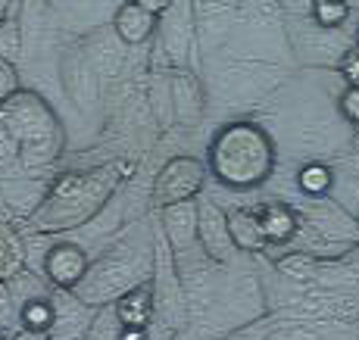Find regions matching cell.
I'll return each instance as SVG.
<instances>
[{
  "instance_id": "obj_23",
  "label": "cell",
  "mask_w": 359,
  "mask_h": 340,
  "mask_svg": "<svg viewBox=\"0 0 359 340\" xmlns=\"http://www.w3.org/2000/svg\"><path fill=\"white\" fill-rule=\"evenodd\" d=\"M0 340H6V337H4V331H0Z\"/></svg>"
},
{
  "instance_id": "obj_2",
  "label": "cell",
  "mask_w": 359,
  "mask_h": 340,
  "mask_svg": "<svg viewBox=\"0 0 359 340\" xmlns=\"http://www.w3.org/2000/svg\"><path fill=\"white\" fill-rule=\"evenodd\" d=\"M275 141L259 122L234 119L212 135L206 150V169L222 187L257 191L275 172Z\"/></svg>"
},
{
  "instance_id": "obj_10",
  "label": "cell",
  "mask_w": 359,
  "mask_h": 340,
  "mask_svg": "<svg viewBox=\"0 0 359 340\" xmlns=\"http://www.w3.org/2000/svg\"><path fill=\"white\" fill-rule=\"evenodd\" d=\"M229 234H231V244L238 253H266L269 250L259 216L250 206H238V210L229 212Z\"/></svg>"
},
{
  "instance_id": "obj_18",
  "label": "cell",
  "mask_w": 359,
  "mask_h": 340,
  "mask_svg": "<svg viewBox=\"0 0 359 340\" xmlns=\"http://www.w3.org/2000/svg\"><path fill=\"white\" fill-rule=\"evenodd\" d=\"M337 72H341V79L347 85H359V47H350L344 53L341 62H337Z\"/></svg>"
},
{
  "instance_id": "obj_5",
  "label": "cell",
  "mask_w": 359,
  "mask_h": 340,
  "mask_svg": "<svg viewBox=\"0 0 359 340\" xmlns=\"http://www.w3.org/2000/svg\"><path fill=\"white\" fill-rule=\"evenodd\" d=\"M44 275L53 287L75 290L88 275V253L72 240H57L44 253Z\"/></svg>"
},
{
  "instance_id": "obj_4",
  "label": "cell",
  "mask_w": 359,
  "mask_h": 340,
  "mask_svg": "<svg viewBox=\"0 0 359 340\" xmlns=\"http://www.w3.org/2000/svg\"><path fill=\"white\" fill-rule=\"evenodd\" d=\"M210 169H206V159L191 156V154H178L156 172L154 184H150V203L154 210H165V206L175 203H191L203 193Z\"/></svg>"
},
{
  "instance_id": "obj_8",
  "label": "cell",
  "mask_w": 359,
  "mask_h": 340,
  "mask_svg": "<svg viewBox=\"0 0 359 340\" xmlns=\"http://www.w3.org/2000/svg\"><path fill=\"white\" fill-rule=\"evenodd\" d=\"M160 29V16L137 4H122L113 16V32L119 34V41H126L128 47H137V44H147L150 38Z\"/></svg>"
},
{
  "instance_id": "obj_17",
  "label": "cell",
  "mask_w": 359,
  "mask_h": 340,
  "mask_svg": "<svg viewBox=\"0 0 359 340\" xmlns=\"http://www.w3.org/2000/svg\"><path fill=\"white\" fill-rule=\"evenodd\" d=\"M16 91H22V85H19V72H16V66L0 53V103L10 100Z\"/></svg>"
},
{
  "instance_id": "obj_21",
  "label": "cell",
  "mask_w": 359,
  "mask_h": 340,
  "mask_svg": "<svg viewBox=\"0 0 359 340\" xmlns=\"http://www.w3.org/2000/svg\"><path fill=\"white\" fill-rule=\"evenodd\" d=\"M119 340H147V328H119Z\"/></svg>"
},
{
  "instance_id": "obj_19",
  "label": "cell",
  "mask_w": 359,
  "mask_h": 340,
  "mask_svg": "<svg viewBox=\"0 0 359 340\" xmlns=\"http://www.w3.org/2000/svg\"><path fill=\"white\" fill-rule=\"evenodd\" d=\"M13 318V297H10V284H0V331L4 325H10Z\"/></svg>"
},
{
  "instance_id": "obj_6",
  "label": "cell",
  "mask_w": 359,
  "mask_h": 340,
  "mask_svg": "<svg viewBox=\"0 0 359 340\" xmlns=\"http://www.w3.org/2000/svg\"><path fill=\"white\" fill-rule=\"evenodd\" d=\"M197 240L216 262H225L231 259V253H238L229 234V212H222L212 200L197 203Z\"/></svg>"
},
{
  "instance_id": "obj_13",
  "label": "cell",
  "mask_w": 359,
  "mask_h": 340,
  "mask_svg": "<svg viewBox=\"0 0 359 340\" xmlns=\"http://www.w3.org/2000/svg\"><path fill=\"white\" fill-rule=\"evenodd\" d=\"M297 184L306 197H325V193L334 187V172L325 163H306L297 172Z\"/></svg>"
},
{
  "instance_id": "obj_14",
  "label": "cell",
  "mask_w": 359,
  "mask_h": 340,
  "mask_svg": "<svg viewBox=\"0 0 359 340\" xmlns=\"http://www.w3.org/2000/svg\"><path fill=\"white\" fill-rule=\"evenodd\" d=\"M19 322L29 334H47L57 325V309L47 300H25L22 309H19Z\"/></svg>"
},
{
  "instance_id": "obj_15",
  "label": "cell",
  "mask_w": 359,
  "mask_h": 340,
  "mask_svg": "<svg viewBox=\"0 0 359 340\" xmlns=\"http://www.w3.org/2000/svg\"><path fill=\"white\" fill-rule=\"evenodd\" d=\"M313 19L319 29H341L350 19V0H313Z\"/></svg>"
},
{
  "instance_id": "obj_22",
  "label": "cell",
  "mask_w": 359,
  "mask_h": 340,
  "mask_svg": "<svg viewBox=\"0 0 359 340\" xmlns=\"http://www.w3.org/2000/svg\"><path fill=\"white\" fill-rule=\"evenodd\" d=\"M356 47H359V25H356Z\"/></svg>"
},
{
  "instance_id": "obj_3",
  "label": "cell",
  "mask_w": 359,
  "mask_h": 340,
  "mask_svg": "<svg viewBox=\"0 0 359 340\" xmlns=\"http://www.w3.org/2000/svg\"><path fill=\"white\" fill-rule=\"evenodd\" d=\"M0 131L16 144V154L29 169L50 165L63 154V125L50 103L34 91H16L0 103Z\"/></svg>"
},
{
  "instance_id": "obj_7",
  "label": "cell",
  "mask_w": 359,
  "mask_h": 340,
  "mask_svg": "<svg viewBox=\"0 0 359 340\" xmlns=\"http://www.w3.org/2000/svg\"><path fill=\"white\" fill-rule=\"evenodd\" d=\"M154 312H156V284L154 281H137L113 306V315H116V322H119V328H150Z\"/></svg>"
},
{
  "instance_id": "obj_20",
  "label": "cell",
  "mask_w": 359,
  "mask_h": 340,
  "mask_svg": "<svg viewBox=\"0 0 359 340\" xmlns=\"http://www.w3.org/2000/svg\"><path fill=\"white\" fill-rule=\"evenodd\" d=\"M131 4L144 6V10L156 13V16H163V13H169V10H172V4H175V0H131Z\"/></svg>"
},
{
  "instance_id": "obj_12",
  "label": "cell",
  "mask_w": 359,
  "mask_h": 340,
  "mask_svg": "<svg viewBox=\"0 0 359 340\" xmlns=\"http://www.w3.org/2000/svg\"><path fill=\"white\" fill-rule=\"evenodd\" d=\"M25 262H29L25 238L10 222H0V284L16 281L25 272Z\"/></svg>"
},
{
  "instance_id": "obj_16",
  "label": "cell",
  "mask_w": 359,
  "mask_h": 340,
  "mask_svg": "<svg viewBox=\"0 0 359 340\" xmlns=\"http://www.w3.org/2000/svg\"><path fill=\"white\" fill-rule=\"evenodd\" d=\"M337 113L344 116V122L359 135V85H347L344 94L337 97Z\"/></svg>"
},
{
  "instance_id": "obj_1",
  "label": "cell",
  "mask_w": 359,
  "mask_h": 340,
  "mask_svg": "<svg viewBox=\"0 0 359 340\" xmlns=\"http://www.w3.org/2000/svg\"><path fill=\"white\" fill-rule=\"evenodd\" d=\"M128 165L113 163V165H94V169H75L63 172L41 203L32 210L29 225L38 234H63L75 228L88 225L97 212L107 210L113 193L126 182Z\"/></svg>"
},
{
  "instance_id": "obj_11",
  "label": "cell",
  "mask_w": 359,
  "mask_h": 340,
  "mask_svg": "<svg viewBox=\"0 0 359 340\" xmlns=\"http://www.w3.org/2000/svg\"><path fill=\"white\" fill-rule=\"evenodd\" d=\"M163 231L175 253L188 250L197 240V203H175L163 210Z\"/></svg>"
},
{
  "instance_id": "obj_9",
  "label": "cell",
  "mask_w": 359,
  "mask_h": 340,
  "mask_svg": "<svg viewBox=\"0 0 359 340\" xmlns=\"http://www.w3.org/2000/svg\"><path fill=\"white\" fill-rule=\"evenodd\" d=\"M259 225L266 231L269 247H285L294 240V234L300 231V216H297L294 206L281 203V200H266L257 206Z\"/></svg>"
}]
</instances>
